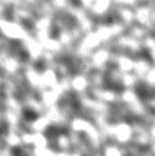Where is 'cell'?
<instances>
[{"mask_svg":"<svg viewBox=\"0 0 155 156\" xmlns=\"http://www.w3.org/2000/svg\"><path fill=\"white\" fill-rule=\"evenodd\" d=\"M25 117H26V119L28 120V121H34V120L37 119V115H36V113L33 112V111H26V112L25 113Z\"/></svg>","mask_w":155,"mask_h":156,"instance_id":"1","label":"cell"}]
</instances>
